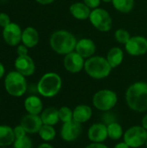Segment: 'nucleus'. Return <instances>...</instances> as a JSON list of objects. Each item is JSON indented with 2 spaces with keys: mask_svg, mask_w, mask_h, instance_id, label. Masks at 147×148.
I'll return each instance as SVG.
<instances>
[{
  "mask_svg": "<svg viewBox=\"0 0 147 148\" xmlns=\"http://www.w3.org/2000/svg\"><path fill=\"white\" fill-rule=\"evenodd\" d=\"M13 131H14V134H15V138H16V139L23 138V137L25 136V134H26L25 130L23 128V127H22L21 125H20V126H16V127L13 129Z\"/></svg>",
  "mask_w": 147,
  "mask_h": 148,
  "instance_id": "32",
  "label": "nucleus"
},
{
  "mask_svg": "<svg viewBox=\"0 0 147 148\" xmlns=\"http://www.w3.org/2000/svg\"><path fill=\"white\" fill-rule=\"evenodd\" d=\"M62 86L61 76L55 72L44 74L37 83L38 93L46 98H52L58 95Z\"/></svg>",
  "mask_w": 147,
  "mask_h": 148,
  "instance_id": "4",
  "label": "nucleus"
},
{
  "mask_svg": "<svg viewBox=\"0 0 147 148\" xmlns=\"http://www.w3.org/2000/svg\"><path fill=\"white\" fill-rule=\"evenodd\" d=\"M88 19L92 25L96 29L101 32L109 31L113 25L112 16L106 10L101 8H96L94 10H92Z\"/></svg>",
  "mask_w": 147,
  "mask_h": 148,
  "instance_id": "8",
  "label": "nucleus"
},
{
  "mask_svg": "<svg viewBox=\"0 0 147 148\" xmlns=\"http://www.w3.org/2000/svg\"><path fill=\"white\" fill-rule=\"evenodd\" d=\"M101 1H103V2H105V3H112L113 0H101Z\"/></svg>",
  "mask_w": 147,
  "mask_h": 148,
  "instance_id": "41",
  "label": "nucleus"
},
{
  "mask_svg": "<svg viewBox=\"0 0 147 148\" xmlns=\"http://www.w3.org/2000/svg\"><path fill=\"white\" fill-rule=\"evenodd\" d=\"M123 140L131 148L140 147L146 145L147 130L142 126H133L124 133Z\"/></svg>",
  "mask_w": 147,
  "mask_h": 148,
  "instance_id": "7",
  "label": "nucleus"
},
{
  "mask_svg": "<svg viewBox=\"0 0 147 148\" xmlns=\"http://www.w3.org/2000/svg\"><path fill=\"white\" fill-rule=\"evenodd\" d=\"M101 0H84V3L88 5L91 10H94L96 8H99L101 4Z\"/></svg>",
  "mask_w": 147,
  "mask_h": 148,
  "instance_id": "33",
  "label": "nucleus"
},
{
  "mask_svg": "<svg viewBox=\"0 0 147 148\" xmlns=\"http://www.w3.org/2000/svg\"><path fill=\"white\" fill-rule=\"evenodd\" d=\"M76 43V37L71 32L63 29L55 31L49 38L51 49L60 55H67L75 51Z\"/></svg>",
  "mask_w": 147,
  "mask_h": 148,
  "instance_id": "2",
  "label": "nucleus"
},
{
  "mask_svg": "<svg viewBox=\"0 0 147 148\" xmlns=\"http://www.w3.org/2000/svg\"><path fill=\"white\" fill-rule=\"evenodd\" d=\"M59 119L62 123L73 121V110L68 107H62L59 109Z\"/></svg>",
  "mask_w": 147,
  "mask_h": 148,
  "instance_id": "27",
  "label": "nucleus"
},
{
  "mask_svg": "<svg viewBox=\"0 0 147 148\" xmlns=\"http://www.w3.org/2000/svg\"><path fill=\"white\" fill-rule=\"evenodd\" d=\"M96 46L93 40L89 38H82L77 41L75 49L80 56H81L84 59H88L93 56L95 53Z\"/></svg>",
  "mask_w": 147,
  "mask_h": 148,
  "instance_id": "16",
  "label": "nucleus"
},
{
  "mask_svg": "<svg viewBox=\"0 0 147 148\" xmlns=\"http://www.w3.org/2000/svg\"><path fill=\"white\" fill-rule=\"evenodd\" d=\"M81 124L75 121L74 120L66 123H62L61 127V138L66 142H73L76 140L81 134Z\"/></svg>",
  "mask_w": 147,
  "mask_h": 148,
  "instance_id": "9",
  "label": "nucleus"
},
{
  "mask_svg": "<svg viewBox=\"0 0 147 148\" xmlns=\"http://www.w3.org/2000/svg\"><path fill=\"white\" fill-rule=\"evenodd\" d=\"M22 29L16 23H10L3 29V38L10 46H16L22 41Z\"/></svg>",
  "mask_w": 147,
  "mask_h": 148,
  "instance_id": "12",
  "label": "nucleus"
},
{
  "mask_svg": "<svg viewBox=\"0 0 147 148\" xmlns=\"http://www.w3.org/2000/svg\"><path fill=\"white\" fill-rule=\"evenodd\" d=\"M93 115V110L90 106L81 104L76 106L73 110V120L80 124L88 122Z\"/></svg>",
  "mask_w": 147,
  "mask_h": 148,
  "instance_id": "17",
  "label": "nucleus"
},
{
  "mask_svg": "<svg viewBox=\"0 0 147 148\" xmlns=\"http://www.w3.org/2000/svg\"><path fill=\"white\" fill-rule=\"evenodd\" d=\"M114 37H115V40L119 42V43H121V44H126L129 40L130 38L132 37L129 34V32L124 29H119L115 31L114 33Z\"/></svg>",
  "mask_w": 147,
  "mask_h": 148,
  "instance_id": "28",
  "label": "nucleus"
},
{
  "mask_svg": "<svg viewBox=\"0 0 147 148\" xmlns=\"http://www.w3.org/2000/svg\"><path fill=\"white\" fill-rule=\"evenodd\" d=\"M69 11H70V14L75 18H76L78 20H86V19L89 18L92 10L84 3L77 2V3H74L73 4L70 5Z\"/></svg>",
  "mask_w": 147,
  "mask_h": 148,
  "instance_id": "18",
  "label": "nucleus"
},
{
  "mask_svg": "<svg viewBox=\"0 0 147 148\" xmlns=\"http://www.w3.org/2000/svg\"><path fill=\"white\" fill-rule=\"evenodd\" d=\"M88 138L94 143H103L107 138V127L103 122L91 125L88 130Z\"/></svg>",
  "mask_w": 147,
  "mask_h": 148,
  "instance_id": "13",
  "label": "nucleus"
},
{
  "mask_svg": "<svg viewBox=\"0 0 147 148\" xmlns=\"http://www.w3.org/2000/svg\"><path fill=\"white\" fill-rule=\"evenodd\" d=\"M40 138L44 141H51L55 138L56 132L53 126L49 125H42L41 129L38 132Z\"/></svg>",
  "mask_w": 147,
  "mask_h": 148,
  "instance_id": "26",
  "label": "nucleus"
},
{
  "mask_svg": "<svg viewBox=\"0 0 147 148\" xmlns=\"http://www.w3.org/2000/svg\"><path fill=\"white\" fill-rule=\"evenodd\" d=\"M39 42V33L33 27H27L22 33V42L27 48H34Z\"/></svg>",
  "mask_w": 147,
  "mask_h": 148,
  "instance_id": "19",
  "label": "nucleus"
},
{
  "mask_svg": "<svg viewBox=\"0 0 147 148\" xmlns=\"http://www.w3.org/2000/svg\"><path fill=\"white\" fill-rule=\"evenodd\" d=\"M85 148H109L107 145H105L104 143H94L91 142L90 144H88Z\"/></svg>",
  "mask_w": 147,
  "mask_h": 148,
  "instance_id": "35",
  "label": "nucleus"
},
{
  "mask_svg": "<svg viewBox=\"0 0 147 148\" xmlns=\"http://www.w3.org/2000/svg\"><path fill=\"white\" fill-rule=\"evenodd\" d=\"M10 23H11V22H10V16H9L6 13L1 12V13H0V26L3 29V28H5L6 26H8Z\"/></svg>",
  "mask_w": 147,
  "mask_h": 148,
  "instance_id": "31",
  "label": "nucleus"
},
{
  "mask_svg": "<svg viewBox=\"0 0 147 148\" xmlns=\"http://www.w3.org/2000/svg\"><path fill=\"white\" fill-rule=\"evenodd\" d=\"M26 133L29 134H36L38 133L43 123L42 121L41 116L38 114H26L21 120L20 124Z\"/></svg>",
  "mask_w": 147,
  "mask_h": 148,
  "instance_id": "15",
  "label": "nucleus"
},
{
  "mask_svg": "<svg viewBox=\"0 0 147 148\" xmlns=\"http://www.w3.org/2000/svg\"><path fill=\"white\" fill-rule=\"evenodd\" d=\"M15 69L17 72L22 74L24 76L32 75L36 70V65L33 59L26 56H18L14 62Z\"/></svg>",
  "mask_w": 147,
  "mask_h": 148,
  "instance_id": "14",
  "label": "nucleus"
},
{
  "mask_svg": "<svg viewBox=\"0 0 147 148\" xmlns=\"http://www.w3.org/2000/svg\"><path fill=\"white\" fill-rule=\"evenodd\" d=\"M118 102L117 94L110 89H101L93 96L94 107L101 112L111 111Z\"/></svg>",
  "mask_w": 147,
  "mask_h": 148,
  "instance_id": "6",
  "label": "nucleus"
},
{
  "mask_svg": "<svg viewBox=\"0 0 147 148\" xmlns=\"http://www.w3.org/2000/svg\"><path fill=\"white\" fill-rule=\"evenodd\" d=\"M85 61L84 58L80 56L76 51L70 52L65 55L63 59V66L68 72L76 74L81 72L84 69Z\"/></svg>",
  "mask_w": 147,
  "mask_h": 148,
  "instance_id": "11",
  "label": "nucleus"
},
{
  "mask_svg": "<svg viewBox=\"0 0 147 148\" xmlns=\"http://www.w3.org/2000/svg\"><path fill=\"white\" fill-rule=\"evenodd\" d=\"M146 148H147V140H146Z\"/></svg>",
  "mask_w": 147,
  "mask_h": 148,
  "instance_id": "42",
  "label": "nucleus"
},
{
  "mask_svg": "<svg viewBox=\"0 0 147 148\" xmlns=\"http://www.w3.org/2000/svg\"><path fill=\"white\" fill-rule=\"evenodd\" d=\"M126 101L128 108L138 113L147 110V83L137 82L128 87L126 91Z\"/></svg>",
  "mask_w": 147,
  "mask_h": 148,
  "instance_id": "1",
  "label": "nucleus"
},
{
  "mask_svg": "<svg viewBox=\"0 0 147 148\" xmlns=\"http://www.w3.org/2000/svg\"><path fill=\"white\" fill-rule=\"evenodd\" d=\"M115 10L121 13H129L134 7V0H113Z\"/></svg>",
  "mask_w": 147,
  "mask_h": 148,
  "instance_id": "25",
  "label": "nucleus"
},
{
  "mask_svg": "<svg viewBox=\"0 0 147 148\" xmlns=\"http://www.w3.org/2000/svg\"><path fill=\"white\" fill-rule=\"evenodd\" d=\"M41 119L43 125H49L55 126L56 125L60 119H59V110L54 107H49L45 108L41 113Z\"/></svg>",
  "mask_w": 147,
  "mask_h": 148,
  "instance_id": "21",
  "label": "nucleus"
},
{
  "mask_svg": "<svg viewBox=\"0 0 147 148\" xmlns=\"http://www.w3.org/2000/svg\"><path fill=\"white\" fill-rule=\"evenodd\" d=\"M113 148H131L125 141H123V142H119V143H117Z\"/></svg>",
  "mask_w": 147,
  "mask_h": 148,
  "instance_id": "36",
  "label": "nucleus"
},
{
  "mask_svg": "<svg viewBox=\"0 0 147 148\" xmlns=\"http://www.w3.org/2000/svg\"><path fill=\"white\" fill-rule=\"evenodd\" d=\"M126 52L133 56H143L147 52V38L141 36H134L125 44Z\"/></svg>",
  "mask_w": 147,
  "mask_h": 148,
  "instance_id": "10",
  "label": "nucleus"
},
{
  "mask_svg": "<svg viewBox=\"0 0 147 148\" xmlns=\"http://www.w3.org/2000/svg\"><path fill=\"white\" fill-rule=\"evenodd\" d=\"M28 49L25 45H18L16 48V53L18 56H26L28 55Z\"/></svg>",
  "mask_w": 147,
  "mask_h": 148,
  "instance_id": "34",
  "label": "nucleus"
},
{
  "mask_svg": "<svg viewBox=\"0 0 147 148\" xmlns=\"http://www.w3.org/2000/svg\"><path fill=\"white\" fill-rule=\"evenodd\" d=\"M4 87L9 95L15 97H20L24 95L27 89L25 76L16 70L11 71L4 79Z\"/></svg>",
  "mask_w": 147,
  "mask_h": 148,
  "instance_id": "5",
  "label": "nucleus"
},
{
  "mask_svg": "<svg viewBox=\"0 0 147 148\" xmlns=\"http://www.w3.org/2000/svg\"><path fill=\"white\" fill-rule=\"evenodd\" d=\"M106 58H107L108 63L110 64V66L112 67V69H114V68L118 67L119 65H120L121 62H123L124 52L120 48L113 47L108 51Z\"/></svg>",
  "mask_w": 147,
  "mask_h": 148,
  "instance_id": "22",
  "label": "nucleus"
},
{
  "mask_svg": "<svg viewBox=\"0 0 147 148\" xmlns=\"http://www.w3.org/2000/svg\"><path fill=\"white\" fill-rule=\"evenodd\" d=\"M14 148H32V141L28 136L16 139L14 141Z\"/></svg>",
  "mask_w": 147,
  "mask_h": 148,
  "instance_id": "29",
  "label": "nucleus"
},
{
  "mask_svg": "<svg viewBox=\"0 0 147 148\" xmlns=\"http://www.w3.org/2000/svg\"><path fill=\"white\" fill-rule=\"evenodd\" d=\"M107 134L109 139L113 140H118L123 137L124 135L123 128L119 122L117 121L113 122L107 125Z\"/></svg>",
  "mask_w": 147,
  "mask_h": 148,
  "instance_id": "24",
  "label": "nucleus"
},
{
  "mask_svg": "<svg viewBox=\"0 0 147 148\" xmlns=\"http://www.w3.org/2000/svg\"><path fill=\"white\" fill-rule=\"evenodd\" d=\"M101 120H102L103 123L106 124L107 126L109 125V124H111V123H113V122H115V121H116L115 116H114L113 114H112L110 111L104 112V114H102Z\"/></svg>",
  "mask_w": 147,
  "mask_h": 148,
  "instance_id": "30",
  "label": "nucleus"
},
{
  "mask_svg": "<svg viewBox=\"0 0 147 148\" xmlns=\"http://www.w3.org/2000/svg\"><path fill=\"white\" fill-rule=\"evenodd\" d=\"M37 148H54L53 147V146H51L50 144H49V143H42V144H41L39 147Z\"/></svg>",
  "mask_w": 147,
  "mask_h": 148,
  "instance_id": "40",
  "label": "nucleus"
},
{
  "mask_svg": "<svg viewBox=\"0 0 147 148\" xmlns=\"http://www.w3.org/2000/svg\"><path fill=\"white\" fill-rule=\"evenodd\" d=\"M37 3H39L40 4H43V5H46V4H49V3H52L53 2H55V0H36Z\"/></svg>",
  "mask_w": 147,
  "mask_h": 148,
  "instance_id": "37",
  "label": "nucleus"
},
{
  "mask_svg": "<svg viewBox=\"0 0 147 148\" xmlns=\"http://www.w3.org/2000/svg\"><path fill=\"white\" fill-rule=\"evenodd\" d=\"M141 126L147 130V114H146L143 118H142V121H141Z\"/></svg>",
  "mask_w": 147,
  "mask_h": 148,
  "instance_id": "38",
  "label": "nucleus"
},
{
  "mask_svg": "<svg viewBox=\"0 0 147 148\" xmlns=\"http://www.w3.org/2000/svg\"><path fill=\"white\" fill-rule=\"evenodd\" d=\"M24 108L29 114L39 115L42 112L43 104L39 97L36 95H30L25 99Z\"/></svg>",
  "mask_w": 147,
  "mask_h": 148,
  "instance_id": "20",
  "label": "nucleus"
},
{
  "mask_svg": "<svg viewBox=\"0 0 147 148\" xmlns=\"http://www.w3.org/2000/svg\"><path fill=\"white\" fill-rule=\"evenodd\" d=\"M14 131L9 126H0V147H7L15 141Z\"/></svg>",
  "mask_w": 147,
  "mask_h": 148,
  "instance_id": "23",
  "label": "nucleus"
},
{
  "mask_svg": "<svg viewBox=\"0 0 147 148\" xmlns=\"http://www.w3.org/2000/svg\"><path fill=\"white\" fill-rule=\"evenodd\" d=\"M112 69L107 58L101 56H93L85 61V72L88 75L95 80L107 78L110 75Z\"/></svg>",
  "mask_w": 147,
  "mask_h": 148,
  "instance_id": "3",
  "label": "nucleus"
},
{
  "mask_svg": "<svg viewBox=\"0 0 147 148\" xmlns=\"http://www.w3.org/2000/svg\"><path fill=\"white\" fill-rule=\"evenodd\" d=\"M4 72H5V69H4V66L3 65L2 62H0V79L4 75Z\"/></svg>",
  "mask_w": 147,
  "mask_h": 148,
  "instance_id": "39",
  "label": "nucleus"
}]
</instances>
